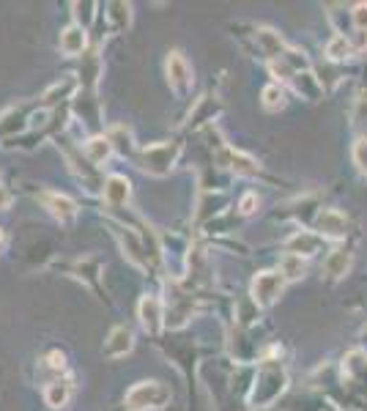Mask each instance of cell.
I'll list each match as a JSON object with an SVG mask.
<instances>
[{"label": "cell", "instance_id": "cell-1", "mask_svg": "<svg viewBox=\"0 0 367 411\" xmlns=\"http://www.w3.org/2000/svg\"><path fill=\"white\" fill-rule=\"evenodd\" d=\"M168 403H170V389L162 381H140L126 392V409L129 411L162 409Z\"/></svg>", "mask_w": 367, "mask_h": 411}, {"label": "cell", "instance_id": "cell-2", "mask_svg": "<svg viewBox=\"0 0 367 411\" xmlns=\"http://www.w3.org/2000/svg\"><path fill=\"white\" fill-rule=\"evenodd\" d=\"M282 288H285V277L280 272H261L252 280V299H255V305L269 308V305H274L280 299Z\"/></svg>", "mask_w": 367, "mask_h": 411}, {"label": "cell", "instance_id": "cell-3", "mask_svg": "<svg viewBox=\"0 0 367 411\" xmlns=\"http://www.w3.org/2000/svg\"><path fill=\"white\" fill-rule=\"evenodd\" d=\"M345 228H348V222H345V217L337 211V208H326V211H321L318 220H316V231L321 236H329V239H343Z\"/></svg>", "mask_w": 367, "mask_h": 411}, {"label": "cell", "instance_id": "cell-4", "mask_svg": "<svg viewBox=\"0 0 367 411\" xmlns=\"http://www.w3.org/2000/svg\"><path fill=\"white\" fill-rule=\"evenodd\" d=\"M42 203H44V208H49V214L58 217L61 222H69V220L77 217V203H74L72 198H66V195L44 192V195H42Z\"/></svg>", "mask_w": 367, "mask_h": 411}, {"label": "cell", "instance_id": "cell-5", "mask_svg": "<svg viewBox=\"0 0 367 411\" xmlns=\"http://www.w3.org/2000/svg\"><path fill=\"white\" fill-rule=\"evenodd\" d=\"M132 351V332L126 327H116L104 340V354L107 357H126Z\"/></svg>", "mask_w": 367, "mask_h": 411}, {"label": "cell", "instance_id": "cell-6", "mask_svg": "<svg viewBox=\"0 0 367 411\" xmlns=\"http://www.w3.org/2000/svg\"><path fill=\"white\" fill-rule=\"evenodd\" d=\"M146 170H151V173H168L173 165V151L170 146H148L146 148Z\"/></svg>", "mask_w": 367, "mask_h": 411}, {"label": "cell", "instance_id": "cell-7", "mask_svg": "<svg viewBox=\"0 0 367 411\" xmlns=\"http://www.w3.org/2000/svg\"><path fill=\"white\" fill-rule=\"evenodd\" d=\"M132 195V184L126 176H110L104 181V201L110 206H123Z\"/></svg>", "mask_w": 367, "mask_h": 411}, {"label": "cell", "instance_id": "cell-8", "mask_svg": "<svg viewBox=\"0 0 367 411\" xmlns=\"http://www.w3.org/2000/svg\"><path fill=\"white\" fill-rule=\"evenodd\" d=\"M192 72H189V63L178 55V52H173L170 58H168V80H170L173 88H178V91H184L189 82H192V77H189Z\"/></svg>", "mask_w": 367, "mask_h": 411}, {"label": "cell", "instance_id": "cell-9", "mask_svg": "<svg viewBox=\"0 0 367 411\" xmlns=\"http://www.w3.org/2000/svg\"><path fill=\"white\" fill-rule=\"evenodd\" d=\"M140 321L148 332H159L162 327V302L156 296H146L140 302Z\"/></svg>", "mask_w": 367, "mask_h": 411}, {"label": "cell", "instance_id": "cell-10", "mask_svg": "<svg viewBox=\"0 0 367 411\" xmlns=\"http://www.w3.org/2000/svg\"><path fill=\"white\" fill-rule=\"evenodd\" d=\"M61 50L66 52V55H80V52L85 50V30L80 25L66 27L61 33Z\"/></svg>", "mask_w": 367, "mask_h": 411}, {"label": "cell", "instance_id": "cell-11", "mask_svg": "<svg viewBox=\"0 0 367 411\" xmlns=\"http://www.w3.org/2000/svg\"><path fill=\"white\" fill-rule=\"evenodd\" d=\"M69 395H72V384L69 381H52L44 389V400H47L49 409H63L69 403Z\"/></svg>", "mask_w": 367, "mask_h": 411}, {"label": "cell", "instance_id": "cell-12", "mask_svg": "<svg viewBox=\"0 0 367 411\" xmlns=\"http://www.w3.org/2000/svg\"><path fill=\"white\" fill-rule=\"evenodd\" d=\"M113 154V143L107 137H94L85 143V156L94 162V165H101L107 156Z\"/></svg>", "mask_w": 367, "mask_h": 411}, {"label": "cell", "instance_id": "cell-13", "mask_svg": "<svg viewBox=\"0 0 367 411\" xmlns=\"http://www.w3.org/2000/svg\"><path fill=\"white\" fill-rule=\"evenodd\" d=\"M228 167H233L236 173H242V176H255L258 173V165H255V159H249V156L239 154V151H228Z\"/></svg>", "mask_w": 367, "mask_h": 411}, {"label": "cell", "instance_id": "cell-14", "mask_svg": "<svg viewBox=\"0 0 367 411\" xmlns=\"http://www.w3.org/2000/svg\"><path fill=\"white\" fill-rule=\"evenodd\" d=\"M280 274H282L285 280H299V277L304 274V258L288 253V255L280 260Z\"/></svg>", "mask_w": 367, "mask_h": 411}, {"label": "cell", "instance_id": "cell-15", "mask_svg": "<svg viewBox=\"0 0 367 411\" xmlns=\"http://www.w3.org/2000/svg\"><path fill=\"white\" fill-rule=\"evenodd\" d=\"M288 247H291L294 255H313L318 250V239L310 236V233H296L294 239L288 241Z\"/></svg>", "mask_w": 367, "mask_h": 411}, {"label": "cell", "instance_id": "cell-16", "mask_svg": "<svg viewBox=\"0 0 367 411\" xmlns=\"http://www.w3.org/2000/svg\"><path fill=\"white\" fill-rule=\"evenodd\" d=\"M348 266H351V253H332V255L326 258V274L329 277H343L345 272H348Z\"/></svg>", "mask_w": 367, "mask_h": 411}, {"label": "cell", "instance_id": "cell-17", "mask_svg": "<svg viewBox=\"0 0 367 411\" xmlns=\"http://www.w3.org/2000/svg\"><path fill=\"white\" fill-rule=\"evenodd\" d=\"M351 52H354V47H351V42H348L345 36H335V39L326 44V55H329L332 61H345Z\"/></svg>", "mask_w": 367, "mask_h": 411}, {"label": "cell", "instance_id": "cell-18", "mask_svg": "<svg viewBox=\"0 0 367 411\" xmlns=\"http://www.w3.org/2000/svg\"><path fill=\"white\" fill-rule=\"evenodd\" d=\"M263 104H266L269 110H280V107L285 104V91H282L280 85H269V88L263 91Z\"/></svg>", "mask_w": 367, "mask_h": 411}, {"label": "cell", "instance_id": "cell-19", "mask_svg": "<svg viewBox=\"0 0 367 411\" xmlns=\"http://www.w3.org/2000/svg\"><path fill=\"white\" fill-rule=\"evenodd\" d=\"M365 351H351L348 357H345V365H343V370H345V376H356L362 367H365Z\"/></svg>", "mask_w": 367, "mask_h": 411}, {"label": "cell", "instance_id": "cell-20", "mask_svg": "<svg viewBox=\"0 0 367 411\" xmlns=\"http://www.w3.org/2000/svg\"><path fill=\"white\" fill-rule=\"evenodd\" d=\"M258 39H261V44H263L266 55H280V52H282V42H280V36H274L271 30H261Z\"/></svg>", "mask_w": 367, "mask_h": 411}, {"label": "cell", "instance_id": "cell-21", "mask_svg": "<svg viewBox=\"0 0 367 411\" xmlns=\"http://www.w3.org/2000/svg\"><path fill=\"white\" fill-rule=\"evenodd\" d=\"M351 17H354V25H356V30H367V3L354 6Z\"/></svg>", "mask_w": 367, "mask_h": 411}, {"label": "cell", "instance_id": "cell-22", "mask_svg": "<svg viewBox=\"0 0 367 411\" xmlns=\"http://www.w3.org/2000/svg\"><path fill=\"white\" fill-rule=\"evenodd\" d=\"M354 159H356L359 170H362V173H367V140H359V143L354 146Z\"/></svg>", "mask_w": 367, "mask_h": 411}, {"label": "cell", "instance_id": "cell-23", "mask_svg": "<svg viewBox=\"0 0 367 411\" xmlns=\"http://www.w3.org/2000/svg\"><path fill=\"white\" fill-rule=\"evenodd\" d=\"M351 47H354V52L367 50V30H356V39L351 42Z\"/></svg>", "mask_w": 367, "mask_h": 411}, {"label": "cell", "instance_id": "cell-24", "mask_svg": "<svg viewBox=\"0 0 367 411\" xmlns=\"http://www.w3.org/2000/svg\"><path fill=\"white\" fill-rule=\"evenodd\" d=\"M242 211H244V214H252V211H255V195H252V192L244 195V201H242Z\"/></svg>", "mask_w": 367, "mask_h": 411}, {"label": "cell", "instance_id": "cell-25", "mask_svg": "<svg viewBox=\"0 0 367 411\" xmlns=\"http://www.w3.org/2000/svg\"><path fill=\"white\" fill-rule=\"evenodd\" d=\"M8 203H11V195H8V189H3V186H0V211H3Z\"/></svg>", "mask_w": 367, "mask_h": 411}, {"label": "cell", "instance_id": "cell-26", "mask_svg": "<svg viewBox=\"0 0 367 411\" xmlns=\"http://www.w3.org/2000/svg\"><path fill=\"white\" fill-rule=\"evenodd\" d=\"M0 247H3V231H0Z\"/></svg>", "mask_w": 367, "mask_h": 411}]
</instances>
